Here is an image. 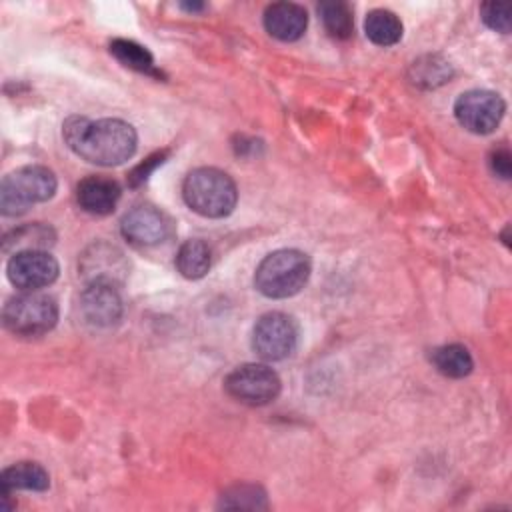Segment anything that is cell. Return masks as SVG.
<instances>
[{"label":"cell","mask_w":512,"mask_h":512,"mask_svg":"<svg viewBox=\"0 0 512 512\" xmlns=\"http://www.w3.org/2000/svg\"><path fill=\"white\" fill-rule=\"evenodd\" d=\"M62 134L74 154L98 166H118L134 156L138 136L132 124L120 118L88 120L70 116Z\"/></svg>","instance_id":"obj_1"},{"label":"cell","mask_w":512,"mask_h":512,"mask_svg":"<svg viewBox=\"0 0 512 512\" xmlns=\"http://www.w3.org/2000/svg\"><path fill=\"white\" fill-rule=\"evenodd\" d=\"M0 484H2V492H6V494H10L14 490L44 492L50 486V476L36 462H18V464H12L2 470Z\"/></svg>","instance_id":"obj_15"},{"label":"cell","mask_w":512,"mask_h":512,"mask_svg":"<svg viewBox=\"0 0 512 512\" xmlns=\"http://www.w3.org/2000/svg\"><path fill=\"white\" fill-rule=\"evenodd\" d=\"M212 254L202 240H186L176 252V268L188 280H198L208 274Z\"/></svg>","instance_id":"obj_17"},{"label":"cell","mask_w":512,"mask_h":512,"mask_svg":"<svg viewBox=\"0 0 512 512\" xmlns=\"http://www.w3.org/2000/svg\"><path fill=\"white\" fill-rule=\"evenodd\" d=\"M412 70H414L412 82L420 84V86H426V88L444 84L450 78V74H452L450 72V64L444 62L438 56H426L424 60L414 62Z\"/></svg>","instance_id":"obj_23"},{"label":"cell","mask_w":512,"mask_h":512,"mask_svg":"<svg viewBox=\"0 0 512 512\" xmlns=\"http://www.w3.org/2000/svg\"><path fill=\"white\" fill-rule=\"evenodd\" d=\"M60 266L48 250L14 252L6 264L8 280L22 292L40 290L58 278Z\"/></svg>","instance_id":"obj_9"},{"label":"cell","mask_w":512,"mask_h":512,"mask_svg":"<svg viewBox=\"0 0 512 512\" xmlns=\"http://www.w3.org/2000/svg\"><path fill=\"white\" fill-rule=\"evenodd\" d=\"M84 324L94 330H108L122 318V298L118 286L112 284H86L78 304Z\"/></svg>","instance_id":"obj_11"},{"label":"cell","mask_w":512,"mask_h":512,"mask_svg":"<svg viewBox=\"0 0 512 512\" xmlns=\"http://www.w3.org/2000/svg\"><path fill=\"white\" fill-rule=\"evenodd\" d=\"M120 186L116 180L106 176H86L76 186V200L78 206L94 216H106L114 212L120 200Z\"/></svg>","instance_id":"obj_13"},{"label":"cell","mask_w":512,"mask_h":512,"mask_svg":"<svg viewBox=\"0 0 512 512\" xmlns=\"http://www.w3.org/2000/svg\"><path fill=\"white\" fill-rule=\"evenodd\" d=\"M164 156H166V152H158V154L146 158L144 164H140L138 168H134V172L130 174V184H132V186L142 184V182L148 178V174H150L158 164H162V158H164Z\"/></svg>","instance_id":"obj_26"},{"label":"cell","mask_w":512,"mask_h":512,"mask_svg":"<svg viewBox=\"0 0 512 512\" xmlns=\"http://www.w3.org/2000/svg\"><path fill=\"white\" fill-rule=\"evenodd\" d=\"M480 18L482 22L502 34L510 32V6L500 2H486L480 6Z\"/></svg>","instance_id":"obj_24"},{"label":"cell","mask_w":512,"mask_h":512,"mask_svg":"<svg viewBox=\"0 0 512 512\" xmlns=\"http://www.w3.org/2000/svg\"><path fill=\"white\" fill-rule=\"evenodd\" d=\"M78 270L86 284L100 282L120 286L128 274V260L124 258V252L116 246L98 242L84 250L78 262Z\"/></svg>","instance_id":"obj_12"},{"label":"cell","mask_w":512,"mask_h":512,"mask_svg":"<svg viewBox=\"0 0 512 512\" xmlns=\"http://www.w3.org/2000/svg\"><path fill=\"white\" fill-rule=\"evenodd\" d=\"M490 168L496 176L508 180L510 172H512V156L508 152V148H498L490 154Z\"/></svg>","instance_id":"obj_25"},{"label":"cell","mask_w":512,"mask_h":512,"mask_svg":"<svg viewBox=\"0 0 512 512\" xmlns=\"http://www.w3.org/2000/svg\"><path fill=\"white\" fill-rule=\"evenodd\" d=\"M434 368L448 376V378H464L472 372L474 368V360L472 354L468 352L466 346L462 344H444L432 350L430 356Z\"/></svg>","instance_id":"obj_16"},{"label":"cell","mask_w":512,"mask_h":512,"mask_svg":"<svg viewBox=\"0 0 512 512\" xmlns=\"http://www.w3.org/2000/svg\"><path fill=\"white\" fill-rule=\"evenodd\" d=\"M4 326L16 336H42L58 322V304L52 296L28 290L12 296L2 310Z\"/></svg>","instance_id":"obj_5"},{"label":"cell","mask_w":512,"mask_h":512,"mask_svg":"<svg viewBox=\"0 0 512 512\" xmlns=\"http://www.w3.org/2000/svg\"><path fill=\"white\" fill-rule=\"evenodd\" d=\"M308 14L300 4L274 2L264 10V28L270 36L282 42H294L304 36Z\"/></svg>","instance_id":"obj_14"},{"label":"cell","mask_w":512,"mask_h":512,"mask_svg":"<svg viewBox=\"0 0 512 512\" xmlns=\"http://www.w3.org/2000/svg\"><path fill=\"white\" fill-rule=\"evenodd\" d=\"M220 508H232V510H260L266 508V494L260 486L254 484H236L222 492L220 496Z\"/></svg>","instance_id":"obj_22"},{"label":"cell","mask_w":512,"mask_h":512,"mask_svg":"<svg viewBox=\"0 0 512 512\" xmlns=\"http://www.w3.org/2000/svg\"><path fill=\"white\" fill-rule=\"evenodd\" d=\"M364 32L376 46H392L402 38V22L394 12L378 8L368 12L364 20Z\"/></svg>","instance_id":"obj_18"},{"label":"cell","mask_w":512,"mask_h":512,"mask_svg":"<svg viewBox=\"0 0 512 512\" xmlns=\"http://www.w3.org/2000/svg\"><path fill=\"white\" fill-rule=\"evenodd\" d=\"M298 346V324L284 312L262 314L252 330V348L264 360H284Z\"/></svg>","instance_id":"obj_7"},{"label":"cell","mask_w":512,"mask_h":512,"mask_svg":"<svg viewBox=\"0 0 512 512\" xmlns=\"http://www.w3.org/2000/svg\"><path fill=\"white\" fill-rule=\"evenodd\" d=\"M312 272L310 258L294 248H282L268 254L256 268L254 286L266 298H290L298 294Z\"/></svg>","instance_id":"obj_3"},{"label":"cell","mask_w":512,"mask_h":512,"mask_svg":"<svg viewBox=\"0 0 512 512\" xmlns=\"http://www.w3.org/2000/svg\"><path fill=\"white\" fill-rule=\"evenodd\" d=\"M506 112V102L492 90H468L458 96L454 116L468 132L490 134L500 124Z\"/></svg>","instance_id":"obj_8"},{"label":"cell","mask_w":512,"mask_h":512,"mask_svg":"<svg viewBox=\"0 0 512 512\" xmlns=\"http://www.w3.org/2000/svg\"><path fill=\"white\" fill-rule=\"evenodd\" d=\"M318 14L324 22V28L328 30L330 36L346 40L352 36L354 30V18H352V8L346 2H322L318 6Z\"/></svg>","instance_id":"obj_21"},{"label":"cell","mask_w":512,"mask_h":512,"mask_svg":"<svg viewBox=\"0 0 512 512\" xmlns=\"http://www.w3.org/2000/svg\"><path fill=\"white\" fill-rule=\"evenodd\" d=\"M182 196L190 210L204 218H224L228 216L238 200V190L234 180L212 166H202L184 178Z\"/></svg>","instance_id":"obj_2"},{"label":"cell","mask_w":512,"mask_h":512,"mask_svg":"<svg viewBox=\"0 0 512 512\" xmlns=\"http://www.w3.org/2000/svg\"><path fill=\"white\" fill-rule=\"evenodd\" d=\"M120 232L134 246H156L172 236L174 222L164 210L140 204L122 216Z\"/></svg>","instance_id":"obj_10"},{"label":"cell","mask_w":512,"mask_h":512,"mask_svg":"<svg viewBox=\"0 0 512 512\" xmlns=\"http://www.w3.org/2000/svg\"><path fill=\"white\" fill-rule=\"evenodd\" d=\"M58 180L46 166H22L2 178L0 210L4 216H20L32 204L46 202L56 194Z\"/></svg>","instance_id":"obj_4"},{"label":"cell","mask_w":512,"mask_h":512,"mask_svg":"<svg viewBox=\"0 0 512 512\" xmlns=\"http://www.w3.org/2000/svg\"><path fill=\"white\" fill-rule=\"evenodd\" d=\"M226 392L248 406H266L280 394V376L266 364H242L224 380Z\"/></svg>","instance_id":"obj_6"},{"label":"cell","mask_w":512,"mask_h":512,"mask_svg":"<svg viewBox=\"0 0 512 512\" xmlns=\"http://www.w3.org/2000/svg\"><path fill=\"white\" fill-rule=\"evenodd\" d=\"M110 52L112 56L122 62L124 66L136 70V72H142V74H152V76H158V70L154 66V58L152 54L140 46L138 42L134 40H124V38H118L114 42H110Z\"/></svg>","instance_id":"obj_20"},{"label":"cell","mask_w":512,"mask_h":512,"mask_svg":"<svg viewBox=\"0 0 512 512\" xmlns=\"http://www.w3.org/2000/svg\"><path fill=\"white\" fill-rule=\"evenodd\" d=\"M184 10H188V12H198V10H204V4H200V2H184V4H180Z\"/></svg>","instance_id":"obj_27"},{"label":"cell","mask_w":512,"mask_h":512,"mask_svg":"<svg viewBox=\"0 0 512 512\" xmlns=\"http://www.w3.org/2000/svg\"><path fill=\"white\" fill-rule=\"evenodd\" d=\"M54 242V232L44 224H26L22 228L12 230L4 238V252H20V250H46Z\"/></svg>","instance_id":"obj_19"}]
</instances>
